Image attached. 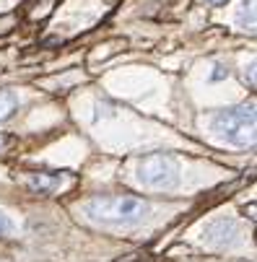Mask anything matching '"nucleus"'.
Instances as JSON below:
<instances>
[{
    "mask_svg": "<svg viewBox=\"0 0 257 262\" xmlns=\"http://www.w3.org/2000/svg\"><path fill=\"white\" fill-rule=\"evenodd\" d=\"M205 3H210V6H213V3H226V0H205Z\"/></svg>",
    "mask_w": 257,
    "mask_h": 262,
    "instance_id": "1a4fd4ad",
    "label": "nucleus"
},
{
    "mask_svg": "<svg viewBox=\"0 0 257 262\" xmlns=\"http://www.w3.org/2000/svg\"><path fill=\"white\" fill-rule=\"evenodd\" d=\"M29 187H31V190H39V192H52V190L60 187V179L50 177V174H31Z\"/></svg>",
    "mask_w": 257,
    "mask_h": 262,
    "instance_id": "39448f33",
    "label": "nucleus"
},
{
    "mask_svg": "<svg viewBox=\"0 0 257 262\" xmlns=\"http://www.w3.org/2000/svg\"><path fill=\"white\" fill-rule=\"evenodd\" d=\"M18 106V96L13 91H0V122H6Z\"/></svg>",
    "mask_w": 257,
    "mask_h": 262,
    "instance_id": "423d86ee",
    "label": "nucleus"
},
{
    "mask_svg": "<svg viewBox=\"0 0 257 262\" xmlns=\"http://www.w3.org/2000/svg\"><path fill=\"white\" fill-rule=\"evenodd\" d=\"M213 133L229 145H249L254 140V104L224 109L210 120Z\"/></svg>",
    "mask_w": 257,
    "mask_h": 262,
    "instance_id": "f03ea898",
    "label": "nucleus"
},
{
    "mask_svg": "<svg viewBox=\"0 0 257 262\" xmlns=\"http://www.w3.org/2000/svg\"><path fill=\"white\" fill-rule=\"evenodd\" d=\"M138 182L148 190H172L179 182V164L172 156L154 154L143 159L138 166Z\"/></svg>",
    "mask_w": 257,
    "mask_h": 262,
    "instance_id": "7ed1b4c3",
    "label": "nucleus"
},
{
    "mask_svg": "<svg viewBox=\"0 0 257 262\" xmlns=\"http://www.w3.org/2000/svg\"><path fill=\"white\" fill-rule=\"evenodd\" d=\"M3 148H6V138H3V135H0V151H3Z\"/></svg>",
    "mask_w": 257,
    "mask_h": 262,
    "instance_id": "6e6552de",
    "label": "nucleus"
},
{
    "mask_svg": "<svg viewBox=\"0 0 257 262\" xmlns=\"http://www.w3.org/2000/svg\"><path fill=\"white\" fill-rule=\"evenodd\" d=\"M94 221L101 223H120V226H130L148 215V203H143L140 198H96L89 200L83 208Z\"/></svg>",
    "mask_w": 257,
    "mask_h": 262,
    "instance_id": "f257e3e1",
    "label": "nucleus"
},
{
    "mask_svg": "<svg viewBox=\"0 0 257 262\" xmlns=\"http://www.w3.org/2000/svg\"><path fill=\"white\" fill-rule=\"evenodd\" d=\"M229 234H237V223H234V221H226V218L213 221L210 226L205 229V236H208L210 242H218V244L229 242Z\"/></svg>",
    "mask_w": 257,
    "mask_h": 262,
    "instance_id": "20e7f679",
    "label": "nucleus"
},
{
    "mask_svg": "<svg viewBox=\"0 0 257 262\" xmlns=\"http://www.w3.org/2000/svg\"><path fill=\"white\" fill-rule=\"evenodd\" d=\"M13 234V221L8 218V213L0 208V236H11Z\"/></svg>",
    "mask_w": 257,
    "mask_h": 262,
    "instance_id": "0eeeda50",
    "label": "nucleus"
}]
</instances>
